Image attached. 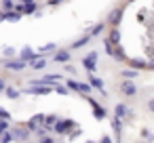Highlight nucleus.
<instances>
[{"label": "nucleus", "mask_w": 154, "mask_h": 143, "mask_svg": "<svg viewBox=\"0 0 154 143\" xmlns=\"http://www.w3.org/2000/svg\"><path fill=\"white\" fill-rule=\"evenodd\" d=\"M120 93H122L125 97H135V95H137V86H135V82H133V80H125V82H120Z\"/></svg>", "instance_id": "f257e3e1"}, {"label": "nucleus", "mask_w": 154, "mask_h": 143, "mask_svg": "<svg viewBox=\"0 0 154 143\" xmlns=\"http://www.w3.org/2000/svg\"><path fill=\"white\" fill-rule=\"evenodd\" d=\"M85 97H87V101H89V103H91V107H93V116H95L97 120H103V118L108 116V112H106V109H103V107H101L95 99H91L89 95H85Z\"/></svg>", "instance_id": "f03ea898"}, {"label": "nucleus", "mask_w": 154, "mask_h": 143, "mask_svg": "<svg viewBox=\"0 0 154 143\" xmlns=\"http://www.w3.org/2000/svg\"><path fill=\"white\" fill-rule=\"evenodd\" d=\"M122 13H125V9L122 7H118V9H114L110 15H108V19H106V23H110V25H114V28H118V23H120V19H122Z\"/></svg>", "instance_id": "7ed1b4c3"}, {"label": "nucleus", "mask_w": 154, "mask_h": 143, "mask_svg": "<svg viewBox=\"0 0 154 143\" xmlns=\"http://www.w3.org/2000/svg\"><path fill=\"white\" fill-rule=\"evenodd\" d=\"M70 126H76V122H74V120H59V122H55L53 130H55L57 135H66V133L70 130Z\"/></svg>", "instance_id": "20e7f679"}, {"label": "nucleus", "mask_w": 154, "mask_h": 143, "mask_svg": "<svg viewBox=\"0 0 154 143\" xmlns=\"http://www.w3.org/2000/svg\"><path fill=\"white\" fill-rule=\"evenodd\" d=\"M70 49H57L53 55V63H68L70 61Z\"/></svg>", "instance_id": "39448f33"}, {"label": "nucleus", "mask_w": 154, "mask_h": 143, "mask_svg": "<svg viewBox=\"0 0 154 143\" xmlns=\"http://www.w3.org/2000/svg\"><path fill=\"white\" fill-rule=\"evenodd\" d=\"M95 59H97V53H89V55L82 59V67H85L87 72H91V74L97 70V63H95Z\"/></svg>", "instance_id": "423d86ee"}, {"label": "nucleus", "mask_w": 154, "mask_h": 143, "mask_svg": "<svg viewBox=\"0 0 154 143\" xmlns=\"http://www.w3.org/2000/svg\"><path fill=\"white\" fill-rule=\"evenodd\" d=\"M2 65H5L7 70H17V72H19V70H23V67L28 65V61H23V59H13V61H5Z\"/></svg>", "instance_id": "0eeeda50"}, {"label": "nucleus", "mask_w": 154, "mask_h": 143, "mask_svg": "<svg viewBox=\"0 0 154 143\" xmlns=\"http://www.w3.org/2000/svg\"><path fill=\"white\" fill-rule=\"evenodd\" d=\"M89 82H91V86H93V88H97V91L101 93V97H108V93L103 91V80H99L97 76H93V74H89Z\"/></svg>", "instance_id": "6e6552de"}, {"label": "nucleus", "mask_w": 154, "mask_h": 143, "mask_svg": "<svg viewBox=\"0 0 154 143\" xmlns=\"http://www.w3.org/2000/svg\"><path fill=\"white\" fill-rule=\"evenodd\" d=\"M42 126H45V116H42V114L34 116V118L28 122V128H30V130H38V128H42Z\"/></svg>", "instance_id": "1a4fd4ad"}, {"label": "nucleus", "mask_w": 154, "mask_h": 143, "mask_svg": "<svg viewBox=\"0 0 154 143\" xmlns=\"http://www.w3.org/2000/svg\"><path fill=\"white\" fill-rule=\"evenodd\" d=\"M47 63H49V59H45V57H38V59L28 61V65H30L32 70H45V67H47Z\"/></svg>", "instance_id": "9d476101"}, {"label": "nucleus", "mask_w": 154, "mask_h": 143, "mask_svg": "<svg viewBox=\"0 0 154 143\" xmlns=\"http://www.w3.org/2000/svg\"><path fill=\"white\" fill-rule=\"evenodd\" d=\"M129 107L125 105V103H116V107H114V116L116 118H125V116H129Z\"/></svg>", "instance_id": "9b49d317"}, {"label": "nucleus", "mask_w": 154, "mask_h": 143, "mask_svg": "<svg viewBox=\"0 0 154 143\" xmlns=\"http://www.w3.org/2000/svg\"><path fill=\"white\" fill-rule=\"evenodd\" d=\"M89 40H91V36H89V34H85V36H82V38H78V40H76L74 44H70V51H76V49H82L85 44H89Z\"/></svg>", "instance_id": "f8f14e48"}, {"label": "nucleus", "mask_w": 154, "mask_h": 143, "mask_svg": "<svg viewBox=\"0 0 154 143\" xmlns=\"http://www.w3.org/2000/svg\"><path fill=\"white\" fill-rule=\"evenodd\" d=\"M19 59H23V61H32V59H38V55L30 49V46H26L23 51H21V55H19Z\"/></svg>", "instance_id": "ddd939ff"}, {"label": "nucleus", "mask_w": 154, "mask_h": 143, "mask_svg": "<svg viewBox=\"0 0 154 143\" xmlns=\"http://www.w3.org/2000/svg\"><path fill=\"white\" fill-rule=\"evenodd\" d=\"M30 137V130H26V128H15L13 130V139H17V141H26Z\"/></svg>", "instance_id": "4468645a"}, {"label": "nucleus", "mask_w": 154, "mask_h": 143, "mask_svg": "<svg viewBox=\"0 0 154 143\" xmlns=\"http://www.w3.org/2000/svg\"><path fill=\"white\" fill-rule=\"evenodd\" d=\"M112 128H114L116 137L120 139V133H122V118H116V116H114V120H112Z\"/></svg>", "instance_id": "2eb2a0df"}, {"label": "nucleus", "mask_w": 154, "mask_h": 143, "mask_svg": "<svg viewBox=\"0 0 154 143\" xmlns=\"http://www.w3.org/2000/svg\"><path fill=\"white\" fill-rule=\"evenodd\" d=\"M19 19H21V13H17V11H15V13H11V11H7V13H5V21L15 23V21H19Z\"/></svg>", "instance_id": "dca6fc26"}, {"label": "nucleus", "mask_w": 154, "mask_h": 143, "mask_svg": "<svg viewBox=\"0 0 154 143\" xmlns=\"http://www.w3.org/2000/svg\"><path fill=\"white\" fill-rule=\"evenodd\" d=\"M108 40H110V42H112L114 46H116V44L120 42V32H118V28H114V30L110 32V38H108Z\"/></svg>", "instance_id": "f3484780"}, {"label": "nucleus", "mask_w": 154, "mask_h": 143, "mask_svg": "<svg viewBox=\"0 0 154 143\" xmlns=\"http://www.w3.org/2000/svg\"><path fill=\"white\" fill-rule=\"evenodd\" d=\"M103 28H106V23H97V25H93V28L89 30V36H99V34L103 32Z\"/></svg>", "instance_id": "a211bd4d"}, {"label": "nucleus", "mask_w": 154, "mask_h": 143, "mask_svg": "<svg viewBox=\"0 0 154 143\" xmlns=\"http://www.w3.org/2000/svg\"><path fill=\"white\" fill-rule=\"evenodd\" d=\"M55 122H57V116H55V114H53V116H45V128L51 130V128L55 126Z\"/></svg>", "instance_id": "6ab92c4d"}, {"label": "nucleus", "mask_w": 154, "mask_h": 143, "mask_svg": "<svg viewBox=\"0 0 154 143\" xmlns=\"http://www.w3.org/2000/svg\"><path fill=\"white\" fill-rule=\"evenodd\" d=\"M129 65H131L133 70H135V67H137V70H143V67H148V63H146V61H141V59H133V61H129Z\"/></svg>", "instance_id": "aec40b11"}, {"label": "nucleus", "mask_w": 154, "mask_h": 143, "mask_svg": "<svg viewBox=\"0 0 154 143\" xmlns=\"http://www.w3.org/2000/svg\"><path fill=\"white\" fill-rule=\"evenodd\" d=\"M5 93H7V97H9V99H17V97H19V91H17V88H13V86H7V88H5Z\"/></svg>", "instance_id": "412c9836"}, {"label": "nucleus", "mask_w": 154, "mask_h": 143, "mask_svg": "<svg viewBox=\"0 0 154 143\" xmlns=\"http://www.w3.org/2000/svg\"><path fill=\"white\" fill-rule=\"evenodd\" d=\"M55 51H57V44H53V42H49V44L40 46V53H55Z\"/></svg>", "instance_id": "4be33fe9"}, {"label": "nucleus", "mask_w": 154, "mask_h": 143, "mask_svg": "<svg viewBox=\"0 0 154 143\" xmlns=\"http://www.w3.org/2000/svg\"><path fill=\"white\" fill-rule=\"evenodd\" d=\"M120 74H122V78H127V80H131V78H137V70H122Z\"/></svg>", "instance_id": "5701e85b"}, {"label": "nucleus", "mask_w": 154, "mask_h": 143, "mask_svg": "<svg viewBox=\"0 0 154 143\" xmlns=\"http://www.w3.org/2000/svg\"><path fill=\"white\" fill-rule=\"evenodd\" d=\"M38 11V4L36 2H30V4H26V15H34Z\"/></svg>", "instance_id": "b1692460"}, {"label": "nucleus", "mask_w": 154, "mask_h": 143, "mask_svg": "<svg viewBox=\"0 0 154 143\" xmlns=\"http://www.w3.org/2000/svg\"><path fill=\"white\" fill-rule=\"evenodd\" d=\"M91 84H85V82H78V93H85V95H89L91 93Z\"/></svg>", "instance_id": "393cba45"}, {"label": "nucleus", "mask_w": 154, "mask_h": 143, "mask_svg": "<svg viewBox=\"0 0 154 143\" xmlns=\"http://www.w3.org/2000/svg\"><path fill=\"white\" fill-rule=\"evenodd\" d=\"M2 9L5 11H15V4L11 2V0H2Z\"/></svg>", "instance_id": "a878e982"}, {"label": "nucleus", "mask_w": 154, "mask_h": 143, "mask_svg": "<svg viewBox=\"0 0 154 143\" xmlns=\"http://www.w3.org/2000/svg\"><path fill=\"white\" fill-rule=\"evenodd\" d=\"M5 130H9V120H5V118H0V135H2Z\"/></svg>", "instance_id": "bb28decb"}, {"label": "nucleus", "mask_w": 154, "mask_h": 143, "mask_svg": "<svg viewBox=\"0 0 154 143\" xmlns=\"http://www.w3.org/2000/svg\"><path fill=\"white\" fill-rule=\"evenodd\" d=\"M11 139H13V133H9V130H5V133H2V141H0V143H9Z\"/></svg>", "instance_id": "cd10ccee"}, {"label": "nucleus", "mask_w": 154, "mask_h": 143, "mask_svg": "<svg viewBox=\"0 0 154 143\" xmlns=\"http://www.w3.org/2000/svg\"><path fill=\"white\" fill-rule=\"evenodd\" d=\"M68 88H72V91H78V82H76V80H70V78H68Z\"/></svg>", "instance_id": "c85d7f7f"}, {"label": "nucleus", "mask_w": 154, "mask_h": 143, "mask_svg": "<svg viewBox=\"0 0 154 143\" xmlns=\"http://www.w3.org/2000/svg\"><path fill=\"white\" fill-rule=\"evenodd\" d=\"M0 118H5V120H11V114H9L5 107H0Z\"/></svg>", "instance_id": "c756f323"}, {"label": "nucleus", "mask_w": 154, "mask_h": 143, "mask_svg": "<svg viewBox=\"0 0 154 143\" xmlns=\"http://www.w3.org/2000/svg\"><path fill=\"white\" fill-rule=\"evenodd\" d=\"M55 93H59V95H68V88H63V86L55 84Z\"/></svg>", "instance_id": "7c9ffc66"}, {"label": "nucleus", "mask_w": 154, "mask_h": 143, "mask_svg": "<svg viewBox=\"0 0 154 143\" xmlns=\"http://www.w3.org/2000/svg\"><path fill=\"white\" fill-rule=\"evenodd\" d=\"M5 55H7V57L15 55V49H13V46H7V49H5Z\"/></svg>", "instance_id": "2f4dec72"}, {"label": "nucleus", "mask_w": 154, "mask_h": 143, "mask_svg": "<svg viewBox=\"0 0 154 143\" xmlns=\"http://www.w3.org/2000/svg\"><path fill=\"white\" fill-rule=\"evenodd\" d=\"M7 88V82H5V78H0V93H2Z\"/></svg>", "instance_id": "473e14b6"}, {"label": "nucleus", "mask_w": 154, "mask_h": 143, "mask_svg": "<svg viewBox=\"0 0 154 143\" xmlns=\"http://www.w3.org/2000/svg\"><path fill=\"white\" fill-rule=\"evenodd\" d=\"M148 109H150V112H154V99H150V101H148Z\"/></svg>", "instance_id": "72a5a7b5"}, {"label": "nucleus", "mask_w": 154, "mask_h": 143, "mask_svg": "<svg viewBox=\"0 0 154 143\" xmlns=\"http://www.w3.org/2000/svg\"><path fill=\"white\" fill-rule=\"evenodd\" d=\"M66 72H68V74H74V72H76V70H74V67H72V65H66Z\"/></svg>", "instance_id": "f704fd0d"}, {"label": "nucleus", "mask_w": 154, "mask_h": 143, "mask_svg": "<svg viewBox=\"0 0 154 143\" xmlns=\"http://www.w3.org/2000/svg\"><path fill=\"white\" fill-rule=\"evenodd\" d=\"M42 143H55V139H51V137H45V139H42Z\"/></svg>", "instance_id": "c9c22d12"}, {"label": "nucleus", "mask_w": 154, "mask_h": 143, "mask_svg": "<svg viewBox=\"0 0 154 143\" xmlns=\"http://www.w3.org/2000/svg\"><path fill=\"white\" fill-rule=\"evenodd\" d=\"M101 143H112V139H110V137H103V139H101Z\"/></svg>", "instance_id": "e433bc0d"}, {"label": "nucleus", "mask_w": 154, "mask_h": 143, "mask_svg": "<svg viewBox=\"0 0 154 143\" xmlns=\"http://www.w3.org/2000/svg\"><path fill=\"white\" fill-rule=\"evenodd\" d=\"M148 70H154V59H152V61L148 63Z\"/></svg>", "instance_id": "4c0bfd02"}, {"label": "nucleus", "mask_w": 154, "mask_h": 143, "mask_svg": "<svg viewBox=\"0 0 154 143\" xmlns=\"http://www.w3.org/2000/svg\"><path fill=\"white\" fill-rule=\"evenodd\" d=\"M5 21V13H0V23H2Z\"/></svg>", "instance_id": "58836bf2"}, {"label": "nucleus", "mask_w": 154, "mask_h": 143, "mask_svg": "<svg viewBox=\"0 0 154 143\" xmlns=\"http://www.w3.org/2000/svg\"><path fill=\"white\" fill-rule=\"evenodd\" d=\"M127 2H135V0H127Z\"/></svg>", "instance_id": "ea45409f"}, {"label": "nucleus", "mask_w": 154, "mask_h": 143, "mask_svg": "<svg viewBox=\"0 0 154 143\" xmlns=\"http://www.w3.org/2000/svg\"><path fill=\"white\" fill-rule=\"evenodd\" d=\"M87 143H91V141H87Z\"/></svg>", "instance_id": "a19ab883"}]
</instances>
